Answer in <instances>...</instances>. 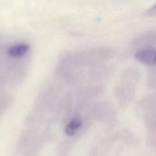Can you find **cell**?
Returning <instances> with one entry per match:
<instances>
[{"label":"cell","instance_id":"6da1fadb","mask_svg":"<svg viewBox=\"0 0 156 156\" xmlns=\"http://www.w3.org/2000/svg\"><path fill=\"white\" fill-rule=\"evenodd\" d=\"M135 58L142 63L154 65L155 62V51L152 49L142 50L136 53Z\"/></svg>","mask_w":156,"mask_h":156},{"label":"cell","instance_id":"7a4b0ae2","mask_svg":"<svg viewBox=\"0 0 156 156\" xmlns=\"http://www.w3.org/2000/svg\"><path fill=\"white\" fill-rule=\"evenodd\" d=\"M82 125V120L79 117H75L70 120L66 126L64 132L69 136H72L76 134V133L80 129Z\"/></svg>","mask_w":156,"mask_h":156},{"label":"cell","instance_id":"3957f363","mask_svg":"<svg viewBox=\"0 0 156 156\" xmlns=\"http://www.w3.org/2000/svg\"><path fill=\"white\" fill-rule=\"evenodd\" d=\"M29 48H30V46L26 44H18V45H15L10 47L8 50V54L9 56L14 58L21 57L28 51Z\"/></svg>","mask_w":156,"mask_h":156}]
</instances>
